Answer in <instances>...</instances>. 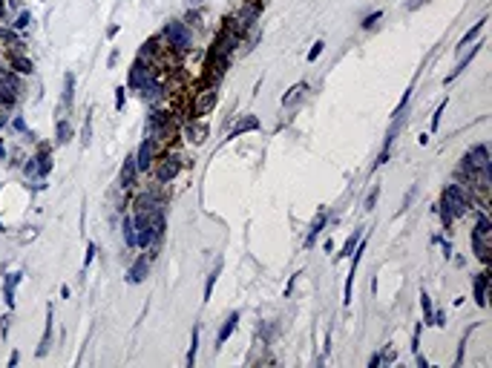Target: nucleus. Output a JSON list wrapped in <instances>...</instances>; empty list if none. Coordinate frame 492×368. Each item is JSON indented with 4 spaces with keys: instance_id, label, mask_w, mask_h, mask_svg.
<instances>
[{
    "instance_id": "15",
    "label": "nucleus",
    "mask_w": 492,
    "mask_h": 368,
    "mask_svg": "<svg viewBox=\"0 0 492 368\" xmlns=\"http://www.w3.org/2000/svg\"><path fill=\"white\" fill-rule=\"evenodd\" d=\"M135 173H138V167H135V155H130V158H124V167H121V187H133V184H135Z\"/></svg>"
},
{
    "instance_id": "7",
    "label": "nucleus",
    "mask_w": 492,
    "mask_h": 368,
    "mask_svg": "<svg viewBox=\"0 0 492 368\" xmlns=\"http://www.w3.org/2000/svg\"><path fill=\"white\" fill-rule=\"evenodd\" d=\"M207 135H210V127H207L205 121H190V124H184V141L193 144V147L205 144Z\"/></svg>"
},
{
    "instance_id": "10",
    "label": "nucleus",
    "mask_w": 492,
    "mask_h": 368,
    "mask_svg": "<svg viewBox=\"0 0 492 368\" xmlns=\"http://www.w3.org/2000/svg\"><path fill=\"white\" fill-rule=\"evenodd\" d=\"M147 268H150V259H147V256L141 253V256L135 259V265L130 268V282H133V285L144 282V279H147Z\"/></svg>"
},
{
    "instance_id": "33",
    "label": "nucleus",
    "mask_w": 492,
    "mask_h": 368,
    "mask_svg": "<svg viewBox=\"0 0 492 368\" xmlns=\"http://www.w3.org/2000/svg\"><path fill=\"white\" fill-rule=\"evenodd\" d=\"M322 49H325V40H317V44L311 46V52H308V61H317L322 55Z\"/></svg>"
},
{
    "instance_id": "11",
    "label": "nucleus",
    "mask_w": 492,
    "mask_h": 368,
    "mask_svg": "<svg viewBox=\"0 0 492 368\" xmlns=\"http://www.w3.org/2000/svg\"><path fill=\"white\" fill-rule=\"evenodd\" d=\"M486 288H489V273L483 270V273L475 276V302L481 308H486Z\"/></svg>"
},
{
    "instance_id": "14",
    "label": "nucleus",
    "mask_w": 492,
    "mask_h": 368,
    "mask_svg": "<svg viewBox=\"0 0 492 368\" xmlns=\"http://www.w3.org/2000/svg\"><path fill=\"white\" fill-rule=\"evenodd\" d=\"M305 92H308V84H305V81L294 84V87H291V90H288L285 95H282V107H294L296 101H302V95H305Z\"/></svg>"
},
{
    "instance_id": "42",
    "label": "nucleus",
    "mask_w": 492,
    "mask_h": 368,
    "mask_svg": "<svg viewBox=\"0 0 492 368\" xmlns=\"http://www.w3.org/2000/svg\"><path fill=\"white\" fill-rule=\"evenodd\" d=\"M421 3H423V0H412V3H409V9H418Z\"/></svg>"
},
{
    "instance_id": "29",
    "label": "nucleus",
    "mask_w": 492,
    "mask_h": 368,
    "mask_svg": "<svg viewBox=\"0 0 492 368\" xmlns=\"http://www.w3.org/2000/svg\"><path fill=\"white\" fill-rule=\"evenodd\" d=\"M421 308H423V316H426V322L432 325V319H435V311H432V299H429V294H426V291L421 294Z\"/></svg>"
},
{
    "instance_id": "25",
    "label": "nucleus",
    "mask_w": 492,
    "mask_h": 368,
    "mask_svg": "<svg viewBox=\"0 0 492 368\" xmlns=\"http://www.w3.org/2000/svg\"><path fill=\"white\" fill-rule=\"evenodd\" d=\"M121 230H124L127 248H135V227H133V219H130V216H124V225H121Z\"/></svg>"
},
{
    "instance_id": "2",
    "label": "nucleus",
    "mask_w": 492,
    "mask_h": 368,
    "mask_svg": "<svg viewBox=\"0 0 492 368\" xmlns=\"http://www.w3.org/2000/svg\"><path fill=\"white\" fill-rule=\"evenodd\" d=\"M440 205L446 207L449 213H452V219L455 216H464L469 207H472V196H469V190L461 187V184H449L446 190H443V201Z\"/></svg>"
},
{
    "instance_id": "17",
    "label": "nucleus",
    "mask_w": 492,
    "mask_h": 368,
    "mask_svg": "<svg viewBox=\"0 0 492 368\" xmlns=\"http://www.w3.org/2000/svg\"><path fill=\"white\" fill-rule=\"evenodd\" d=\"M481 46H483V44H475V46H472V49H469V55H464V58H461V63H458L455 69H452V72H449V75H446V84H449V81H455L458 75H461V72H464V69H466V66H469V61H472L475 55L481 52Z\"/></svg>"
},
{
    "instance_id": "6",
    "label": "nucleus",
    "mask_w": 492,
    "mask_h": 368,
    "mask_svg": "<svg viewBox=\"0 0 492 368\" xmlns=\"http://www.w3.org/2000/svg\"><path fill=\"white\" fill-rule=\"evenodd\" d=\"M216 101H219L216 87H205V90H199L196 95H193V115H207V112L216 107Z\"/></svg>"
},
{
    "instance_id": "36",
    "label": "nucleus",
    "mask_w": 492,
    "mask_h": 368,
    "mask_svg": "<svg viewBox=\"0 0 492 368\" xmlns=\"http://www.w3.org/2000/svg\"><path fill=\"white\" fill-rule=\"evenodd\" d=\"M377 20H380V12H371V15H368V18L363 20V29H371V26L377 23Z\"/></svg>"
},
{
    "instance_id": "34",
    "label": "nucleus",
    "mask_w": 492,
    "mask_h": 368,
    "mask_svg": "<svg viewBox=\"0 0 492 368\" xmlns=\"http://www.w3.org/2000/svg\"><path fill=\"white\" fill-rule=\"evenodd\" d=\"M377 196H380V190H371V193H368V196H366V205H363V207H366V210H371V207H374L377 205Z\"/></svg>"
},
{
    "instance_id": "43",
    "label": "nucleus",
    "mask_w": 492,
    "mask_h": 368,
    "mask_svg": "<svg viewBox=\"0 0 492 368\" xmlns=\"http://www.w3.org/2000/svg\"><path fill=\"white\" fill-rule=\"evenodd\" d=\"M3 12H6V0H0V18H3Z\"/></svg>"
},
{
    "instance_id": "4",
    "label": "nucleus",
    "mask_w": 492,
    "mask_h": 368,
    "mask_svg": "<svg viewBox=\"0 0 492 368\" xmlns=\"http://www.w3.org/2000/svg\"><path fill=\"white\" fill-rule=\"evenodd\" d=\"M179 170H181V155H176V153H164L159 161H153V173H156V179L161 184L173 181L179 176Z\"/></svg>"
},
{
    "instance_id": "22",
    "label": "nucleus",
    "mask_w": 492,
    "mask_h": 368,
    "mask_svg": "<svg viewBox=\"0 0 492 368\" xmlns=\"http://www.w3.org/2000/svg\"><path fill=\"white\" fill-rule=\"evenodd\" d=\"M69 138H72V124L69 121H58V127H55V141L69 144Z\"/></svg>"
},
{
    "instance_id": "19",
    "label": "nucleus",
    "mask_w": 492,
    "mask_h": 368,
    "mask_svg": "<svg viewBox=\"0 0 492 368\" xmlns=\"http://www.w3.org/2000/svg\"><path fill=\"white\" fill-rule=\"evenodd\" d=\"M23 279V273H12L9 279H6V288H3V299H6V305L15 308V288H18V282Z\"/></svg>"
},
{
    "instance_id": "5",
    "label": "nucleus",
    "mask_w": 492,
    "mask_h": 368,
    "mask_svg": "<svg viewBox=\"0 0 492 368\" xmlns=\"http://www.w3.org/2000/svg\"><path fill=\"white\" fill-rule=\"evenodd\" d=\"M161 153V144L156 141V138H144L141 147H138V153H135V167H138V173H147L153 167V161H156V155Z\"/></svg>"
},
{
    "instance_id": "28",
    "label": "nucleus",
    "mask_w": 492,
    "mask_h": 368,
    "mask_svg": "<svg viewBox=\"0 0 492 368\" xmlns=\"http://www.w3.org/2000/svg\"><path fill=\"white\" fill-rule=\"evenodd\" d=\"M475 233L483 236V239H492V222L486 219V216H481V219H478V225H475Z\"/></svg>"
},
{
    "instance_id": "45",
    "label": "nucleus",
    "mask_w": 492,
    "mask_h": 368,
    "mask_svg": "<svg viewBox=\"0 0 492 368\" xmlns=\"http://www.w3.org/2000/svg\"><path fill=\"white\" fill-rule=\"evenodd\" d=\"M193 3H199V0H193Z\"/></svg>"
},
{
    "instance_id": "38",
    "label": "nucleus",
    "mask_w": 492,
    "mask_h": 368,
    "mask_svg": "<svg viewBox=\"0 0 492 368\" xmlns=\"http://www.w3.org/2000/svg\"><path fill=\"white\" fill-rule=\"evenodd\" d=\"M26 176H37V161H35V155L29 158V164H26Z\"/></svg>"
},
{
    "instance_id": "37",
    "label": "nucleus",
    "mask_w": 492,
    "mask_h": 368,
    "mask_svg": "<svg viewBox=\"0 0 492 368\" xmlns=\"http://www.w3.org/2000/svg\"><path fill=\"white\" fill-rule=\"evenodd\" d=\"M95 251H98V248H95V244H92V242L87 244V256H84V265H90V262L95 259Z\"/></svg>"
},
{
    "instance_id": "40",
    "label": "nucleus",
    "mask_w": 492,
    "mask_h": 368,
    "mask_svg": "<svg viewBox=\"0 0 492 368\" xmlns=\"http://www.w3.org/2000/svg\"><path fill=\"white\" fill-rule=\"evenodd\" d=\"M116 63H118V49H112L109 58H107V66H116Z\"/></svg>"
},
{
    "instance_id": "1",
    "label": "nucleus",
    "mask_w": 492,
    "mask_h": 368,
    "mask_svg": "<svg viewBox=\"0 0 492 368\" xmlns=\"http://www.w3.org/2000/svg\"><path fill=\"white\" fill-rule=\"evenodd\" d=\"M164 40H167L170 49H176V52H190V49H193V32H190L187 23H181V20H167V26H164Z\"/></svg>"
},
{
    "instance_id": "13",
    "label": "nucleus",
    "mask_w": 492,
    "mask_h": 368,
    "mask_svg": "<svg viewBox=\"0 0 492 368\" xmlns=\"http://www.w3.org/2000/svg\"><path fill=\"white\" fill-rule=\"evenodd\" d=\"M472 248H475V256L483 262V265H489V251H492V244L489 239H483V236L472 233Z\"/></svg>"
},
{
    "instance_id": "8",
    "label": "nucleus",
    "mask_w": 492,
    "mask_h": 368,
    "mask_svg": "<svg viewBox=\"0 0 492 368\" xmlns=\"http://www.w3.org/2000/svg\"><path fill=\"white\" fill-rule=\"evenodd\" d=\"M253 130H259V118L256 115H242L239 121H236V127L231 130V138H239V135L253 133Z\"/></svg>"
},
{
    "instance_id": "21",
    "label": "nucleus",
    "mask_w": 492,
    "mask_h": 368,
    "mask_svg": "<svg viewBox=\"0 0 492 368\" xmlns=\"http://www.w3.org/2000/svg\"><path fill=\"white\" fill-rule=\"evenodd\" d=\"M236 322H239V314H231L228 319H224V325H222V331H219V337H216V342L219 345H224L228 342V337L233 334V328H236Z\"/></svg>"
},
{
    "instance_id": "41",
    "label": "nucleus",
    "mask_w": 492,
    "mask_h": 368,
    "mask_svg": "<svg viewBox=\"0 0 492 368\" xmlns=\"http://www.w3.org/2000/svg\"><path fill=\"white\" fill-rule=\"evenodd\" d=\"M15 130H20V133L26 130V124H23V118H15Z\"/></svg>"
},
{
    "instance_id": "16",
    "label": "nucleus",
    "mask_w": 492,
    "mask_h": 368,
    "mask_svg": "<svg viewBox=\"0 0 492 368\" xmlns=\"http://www.w3.org/2000/svg\"><path fill=\"white\" fill-rule=\"evenodd\" d=\"M325 222H328V216H325V213H317V216H314L311 227H308V236H305V248H311V244H314V239L320 236V230L325 227Z\"/></svg>"
},
{
    "instance_id": "24",
    "label": "nucleus",
    "mask_w": 492,
    "mask_h": 368,
    "mask_svg": "<svg viewBox=\"0 0 492 368\" xmlns=\"http://www.w3.org/2000/svg\"><path fill=\"white\" fill-rule=\"evenodd\" d=\"M196 351H199V325H193V337H190V351H187V368L196 365Z\"/></svg>"
},
{
    "instance_id": "18",
    "label": "nucleus",
    "mask_w": 492,
    "mask_h": 368,
    "mask_svg": "<svg viewBox=\"0 0 492 368\" xmlns=\"http://www.w3.org/2000/svg\"><path fill=\"white\" fill-rule=\"evenodd\" d=\"M49 342H52V305L46 308V325H44V340H41V348H37V354L44 357L46 351H49Z\"/></svg>"
},
{
    "instance_id": "44",
    "label": "nucleus",
    "mask_w": 492,
    "mask_h": 368,
    "mask_svg": "<svg viewBox=\"0 0 492 368\" xmlns=\"http://www.w3.org/2000/svg\"><path fill=\"white\" fill-rule=\"evenodd\" d=\"M0 158H6V147H3V141H0Z\"/></svg>"
},
{
    "instance_id": "3",
    "label": "nucleus",
    "mask_w": 492,
    "mask_h": 368,
    "mask_svg": "<svg viewBox=\"0 0 492 368\" xmlns=\"http://www.w3.org/2000/svg\"><path fill=\"white\" fill-rule=\"evenodd\" d=\"M259 9H262V3H259V0H256V3H248V6H245L242 12H236V15H233V18L228 20L224 26H228V29H233V32H236V35L242 37L245 32H248V29L253 26V23H256V15H259Z\"/></svg>"
},
{
    "instance_id": "39",
    "label": "nucleus",
    "mask_w": 492,
    "mask_h": 368,
    "mask_svg": "<svg viewBox=\"0 0 492 368\" xmlns=\"http://www.w3.org/2000/svg\"><path fill=\"white\" fill-rule=\"evenodd\" d=\"M368 365H371V368H377V365H383V354H374V357L368 359Z\"/></svg>"
},
{
    "instance_id": "12",
    "label": "nucleus",
    "mask_w": 492,
    "mask_h": 368,
    "mask_svg": "<svg viewBox=\"0 0 492 368\" xmlns=\"http://www.w3.org/2000/svg\"><path fill=\"white\" fill-rule=\"evenodd\" d=\"M9 66L18 72V75H29V72L35 69L32 61H29L26 55H20V52H9Z\"/></svg>"
},
{
    "instance_id": "9",
    "label": "nucleus",
    "mask_w": 492,
    "mask_h": 368,
    "mask_svg": "<svg viewBox=\"0 0 492 368\" xmlns=\"http://www.w3.org/2000/svg\"><path fill=\"white\" fill-rule=\"evenodd\" d=\"M466 161L472 164V167H489V150L483 144H478V147H472L466 153Z\"/></svg>"
},
{
    "instance_id": "35",
    "label": "nucleus",
    "mask_w": 492,
    "mask_h": 368,
    "mask_svg": "<svg viewBox=\"0 0 492 368\" xmlns=\"http://www.w3.org/2000/svg\"><path fill=\"white\" fill-rule=\"evenodd\" d=\"M116 109H124V87H116Z\"/></svg>"
},
{
    "instance_id": "26",
    "label": "nucleus",
    "mask_w": 492,
    "mask_h": 368,
    "mask_svg": "<svg viewBox=\"0 0 492 368\" xmlns=\"http://www.w3.org/2000/svg\"><path fill=\"white\" fill-rule=\"evenodd\" d=\"M483 23H486V20H478V23H475V26H472V29H469V32H466V35H464V37H461V46H458V49H464V46H469V44H472L475 37L481 35V29H483Z\"/></svg>"
},
{
    "instance_id": "27",
    "label": "nucleus",
    "mask_w": 492,
    "mask_h": 368,
    "mask_svg": "<svg viewBox=\"0 0 492 368\" xmlns=\"http://www.w3.org/2000/svg\"><path fill=\"white\" fill-rule=\"evenodd\" d=\"M90 141H92V109L87 112V118H84V130H81V144L87 147Z\"/></svg>"
},
{
    "instance_id": "23",
    "label": "nucleus",
    "mask_w": 492,
    "mask_h": 368,
    "mask_svg": "<svg viewBox=\"0 0 492 368\" xmlns=\"http://www.w3.org/2000/svg\"><path fill=\"white\" fill-rule=\"evenodd\" d=\"M360 239H363V233H360V230H354V233L349 236V242L343 244V251L337 253V259H346V256H351V251L357 248V242H360Z\"/></svg>"
},
{
    "instance_id": "20",
    "label": "nucleus",
    "mask_w": 492,
    "mask_h": 368,
    "mask_svg": "<svg viewBox=\"0 0 492 368\" xmlns=\"http://www.w3.org/2000/svg\"><path fill=\"white\" fill-rule=\"evenodd\" d=\"M72 98H75V75L66 72V78H63V109L72 107Z\"/></svg>"
},
{
    "instance_id": "31",
    "label": "nucleus",
    "mask_w": 492,
    "mask_h": 368,
    "mask_svg": "<svg viewBox=\"0 0 492 368\" xmlns=\"http://www.w3.org/2000/svg\"><path fill=\"white\" fill-rule=\"evenodd\" d=\"M29 23H32V15H29V12H20V15H18V20L12 23V29H26Z\"/></svg>"
},
{
    "instance_id": "32",
    "label": "nucleus",
    "mask_w": 492,
    "mask_h": 368,
    "mask_svg": "<svg viewBox=\"0 0 492 368\" xmlns=\"http://www.w3.org/2000/svg\"><path fill=\"white\" fill-rule=\"evenodd\" d=\"M443 112H446V101H440L438 112H435V118H432V130H435V133L440 130V115H443Z\"/></svg>"
},
{
    "instance_id": "30",
    "label": "nucleus",
    "mask_w": 492,
    "mask_h": 368,
    "mask_svg": "<svg viewBox=\"0 0 492 368\" xmlns=\"http://www.w3.org/2000/svg\"><path fill=\"white\" fill-rule=\"evenodd\" d=\"M219 270H222V268L216 265V270L210 273V276H207V282H205V302L210 299V294H213V285H216V279H219Z\"/></svg>"
}]
</instances>
